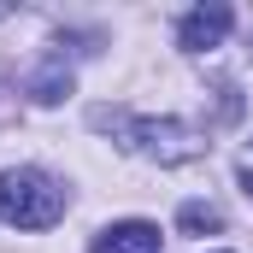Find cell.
<instances>
[{
	"label": "cell",
	"instance_id": "cell-1",
	"mask_svg": "<svg viewBox=\"0 0 253 253\" xmlns=\"http://www.w3.org/2000/svg\"><path fill=\"white\" fill-rule=\"evenodd\" d=\"M65 218V189L36 171V165H18V171H0V224H18V230H47Z\"/></svg>",
	"mask_w": 253,
	"mask_h": 253
},
{
	"label": "cell",
	"instance_id": "cell-2",
	"mask_svg": "<svg viewBox=\"0 0 253 253\" xmlns=\"http://www.w3.org/2000/svg\"><path fill=\"white\" fill-rule=\"evenodd\" d=\"M124 141L135 153L159 159V165H183V159H200V153H206V141H200L189 124H177V118H129Z\"/></svg>",
	"mask_w": 253,
	"mask_h": 253
},
{
	"label": "cell",
	"instance_id": "cell-3",
	"mask_svg": "<svg viewBox=\"0 0 253 253\" xmlns=\"http://www.w3.org/2000/svg\"><path fill=\"white\" fill-rule=\"evenodd\" d=\"M230 30H236V12L212 0V6H194L189 18L177 24V42H183L189 53H206V47H224V36H230Z\"/></svg>",
	"mask_w": 253,
	"mask_h": 253
},
{
	"label": "cell",
	"instance_id": "cell-4",
	"mask_svg": "<svg viewBox=\"0 0 253 253\" xmlns=\"http://www.w3.org/2000/svg\"><path fill=\"white\" fill-rule=\"evenodd\" d=\"M88 253H159V224H147V218H124V224H106Z\"/></svg>",
	"mask_w": 253,
	"mask_h": 253
},
{
	"label": "cell",
	"instance_id": "cell-5",
	"mask_svg": "<svg viewBox=\"0 0 253 253\" xmlns=\"http://www.w3.org/2000/svg\"><path fill=\"white\" fill-rule=\"evenodd\" d=\"M177 224H183V230H189V236H200V230H218V224H224V218H218V212H212V206H200V200H189V206H183V212H177Z\"/></svg>",
	"mask_w": 253,
	"mask_h": 253
},
{
	"label": "cell",
	"instance_id": "cell-6",
	"mask_svg": "<svg viewBox=\"0 0 253 253\" xmlns=\"http://www.w3.org/2000/svg\"><path fill=\"white\" fill-rule=\"evenodd\" d=\"M242 183H248V194H253V165H242Z\"/></svg>",
	"mask_w": 253,
	"mask_h": 253
}]
</instances>
